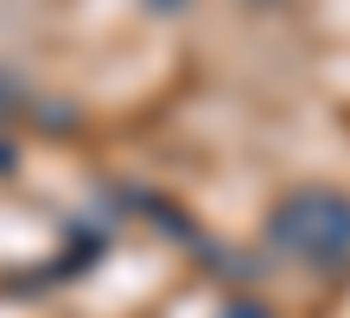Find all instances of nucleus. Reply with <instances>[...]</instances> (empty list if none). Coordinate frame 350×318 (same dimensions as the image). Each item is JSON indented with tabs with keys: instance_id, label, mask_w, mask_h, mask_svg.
<instances>
[{
	"instance_id": "obj_1",
	"label": "nucleus",
	"mask_w": 350,
	"mask_h": 318,
	"mask_svg": "<svg viewBox=\"0 0 350 318\" xmlns=\"http://www.w3.org/2000/svg\"><path fill=\"white\" fill-rule=\"evenodd\" d=\"M274 229H280L286 248L312 254V261H338L350 248V204H338V198H293Z\"/></svg>"
}]
</instances>
